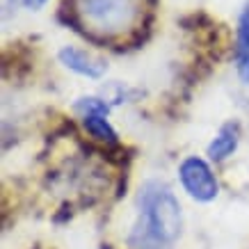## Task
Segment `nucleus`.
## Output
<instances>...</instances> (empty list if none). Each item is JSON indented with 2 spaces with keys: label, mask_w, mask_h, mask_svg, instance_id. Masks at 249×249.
Instances as JSON below:
<instances>
[{
  "label": "nucleus",
  "mask_w": 249,
  "mask_h": 249,
  "mask_svg": "<svg viewBox=\"0 0 249 249\" xmlns=\"http://www.w3.org/2000/svg\"><path fill=\"white\" fill-rule=\"evenodd\" d=\"M178 174H181L183 188L188 190L190 196H195L196 201H211L217 196V181L213 176L211 167L201 158L183 160Z\"/></svg>",
  "instance_id": "nucleus-3"
},
{
  "label": "nucleus",
  "mask_w": 249,
  "mask_h": 249,
  "mask_svg": "<svg viewBox=\"0 0 249 249\" xmlns=\"http://www.w3.org/2000/svg\"><path fill=\"white\" fill-rule=\"evenodd\" d=\"M238 69L240 76L249 80V5L240 16V28H238Z\"/></svg>",
  "instance_id": "nucleus-7"
},
{
  "label": "nucleus",
  "mask_w": 249,
  "mask_h": 249,
  "mask_svg": "<svg viewBox=\"0 0 249 249\" xmlns=\"http://www.w3.org/2000/svg\"><path fill=\"white\" fill-rule=\"evenodd\" d=\"M73 12L87 32L112 39L142 21L144 0H73Z\"/></svg>",
  "instance_id": "nucleus-2"
},
{
  "label": "nucleus",
  "mask_w": 249,
  "mask_h": 249,
  "mask_svg": "<svg viewBox=\"0 0 249 249\" xmlns=\"http://www.w3.org/2000/svg\"><path fill=\"white\" fill-rule=\"evenodd\" d=\"M28 2H30L32 7H39V5H44L46 0H28Z\"/></svg>",
  "instance_id": "nucleus-8"
},
{
  "label": "nucleus",
  "mask_w": 249,
  "mask_h": 249,
  "mask_svg": "<svg viewBox=\"0 0 249 249\" xmlns=\"http://www.w3.org/2000/svg\"><path fill=\"white\" fill-rule=\"evenodd\" d=\"M142 219L128 242L133 249H169L181 233V208L165 185L146 183L140 190Z\"/></svg>",
  "instance_id": "nucleus-1"
},
{
  "label": "nucleus",
  "mask_w": 249,
  "mask_h": 249,
  "mask_svg": "<svg viewBox=\"0 0 249 249\" xmlns=\"http://www.w3.org/2000/svg\"><path fill=\"white\" fill-rule=\"evenodd\" d=\"M235 146H238V128H235L233 124H229V126H224V128L219 130L217 137L208 146V156L213 160H224L235 151Z\"/></svg>",
  "instance_id": "nucleus-6"
},
{
  "label": "nucleus",
  "mask_w": 249,
  "mask_h": 249,
  "mask_svg": "<svg viewBox=\"0 0 249 249\" xmlns=\"http://www.w3.org/2000/svg\"><path fill=\"white\" fill-rule=\"evenodd\" d=\"M76 110L83 112V124L85 128L89 130L91 135L101 140V142H117V133L112 130V126L107 124V106L98 98H80L76 103Z\"/></svg>",
  "instance_id": "nucleus-4"
},
{
  "label": "nucleus",
  "mask_w": 249,
  "mask_h": 249,
  "mask_svg": "<svg viewBox=\"0 0 249 249\" xmlns=\"http://www.w3.org/2000/svg\"><path fill=\"white\" fill-rule=\"evenodd\" d=\"M60 60L64 67H69L71 71H76L80 76H87V78H101L106 73V64L96 57L87 55L85 51H78V48H62L60 53Z\"/></svg>",
  "instance_id": "nucleus-5"
}]
</instances>
